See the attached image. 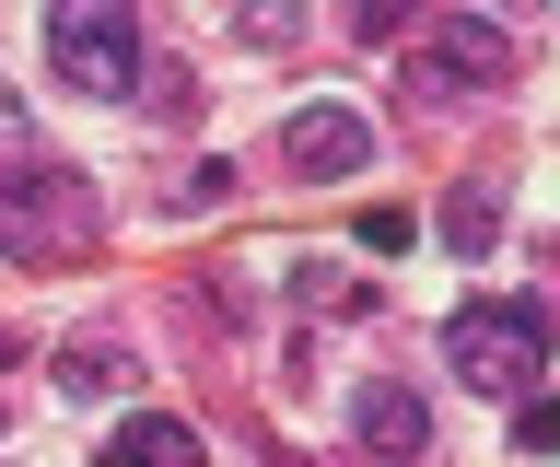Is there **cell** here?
I'll return each mask as SVG.
<instances>
[{"mask_svg": "<svg viewBox=\"0 0 560 467\" xmlns=\"http://www.w3.org/2000/svg\"><path fill=\"white\" fill-rule=\"evenodd\" d=\"M444 362L479 397H537V374H549V304H537V292H479V304H455L444 316Z\"/></svg>", "mask_w": 560, "mask_h": 467, "instance_id": "1", "label": "cell"}, {"mask_svg": "<svg viewBox=\"0 0 560 467\" xmlns=\"http://www.w3.org/2000/svg\"><path fill=\"white\" fill-rule=\"evenodd\" d=\"M105 234V199L94 176H70V164H24V176H0V257L12 269H59Z\"/></svg>", "mask_w": 560, "mask_h": 467, "instance_id": "2", "label": "cell"}, {"mask_svg": "<svg viewBox=\"0 0 560 467\" xmlns=\"http://www.w3.org/2000/svg\"><path fill=\"white\" fill-rule=\"evenodd\" d=\"M47 71L70 94H140V24L117 0H70V12H47Z\"/></svg>", "mask_w": 560, "mask_h": 467, "instance_id": "3", "label": "cell"}, {"mask_svg": "<svg viewBox=\"0 0 560 467\" xmlns=\"http://www.w3.org/2000/svg\"><path fill=\"white\" fill-rule=\"evenodd\" d=\"M479 82H514V36H502L490 12H444V24L409 47V94L420 106H467Z\"/></svg>", "mask_w": 560, "mask_h": 467, "instance_id": "4", "label": "cell"}, {"mask_svg": "<svg viewBox=\"0 0 560 467\" xmlns=\"http://www.w3.org/2000/svg\"><path fill=\"white\" fill-rule=\"evenodd\" d=\"M280 164H292V176H362V164H374V117L362 106H304L280 129Z\"/></svg>", "mask_w": 560, "mask_h": 467, "instance_id": "5", "label": "cell"}, {"mask_svg": "<svg viewBox=\"0 0 560 467\" xmlns=\"http://www.w3.org/2000/svg\"><path fill=\"white\" fill-rule=\"evenodd\" d=\"M350 432H362V456L409 467L420 444H432V409H420V386H397V374H374V386L350 397Z\"/></svg>", "mask_w": 560, "mask_h": 467, "instance_id": "6", "label": "cell"}, {"mask_svg": "<svg viewBox=\"0 0 560 467\" xmlns=\"http://www.w3.org/2000/svg\"><path fill=\"white\" fill-rule=\"evenodd\" d=\"M94 467H210V444L175 409H140V421H117V444H105Z\"/></svg>", "mask_w": 560, "mask_h": 467, "instance_id": "7", "label": "cell"}, {"mask_svg": "<svg viewBox=\"0 0 560 467\" xmlns=\"http://www.w3.org/2000/svg\"><path fill=\"white\" fill-rule=\"evenodd\" d=\"M129 386H140L129 339H70L59 351V397H82V409H94V397H129Z\"/></svg>", "mask_w": 560, "mask_h": 467, "instance_id": "8", "label": "cell"}, {"mask_svg": "<svg viewBox=\"0 0 560 467\" xmlns=\"http://www.w3.org/2000/svg\"><path fill=\"white\" fill-rule=\"evenodd\" d=\"M444 246L455 257H490V246H502V199H490V187H444Z\"/></svg>", "mask_w": 560, "mask_h": 467, "instance_id": "9", "label": "cell"}, {"mask_svg": "<svg viewBox=\"0 0 560 467\" xmlns=\"http://www.w3.org/2000/svg\"><path fill=\"white\" fill-rule=\"evenodd\" d=\"M292 304H304V316H350V304H362V281H339L327 257H292Z\"/></svg>", "mask_w": 560, "mask_h": 467, "instance_id": "10", "label": "cell"}, {"mask_svg": "<svg viewBox=\"0 0 560 467\" xmlns=\"http://www.w3.org/2000/svg\"><path fill=\"white\" fill-rule=\"evenodd\" d=\"M222 199H234V164L210 152V164H187V187L164 199V222H187V211H222Z\"/></svg>", "mask_w": 560, "mask_h": 467, "instance_id": "11", "label": "cell"}, {"mask_svg": "<svg viewBox=\"0 0 560 467\" xmlns=\"http://www.w3.org/2000/svg\"><path fill=\"white\" fill-rule=\"evenodd\" d=\"M24 164H35V117L0 94V176H24Z\"/></svg>", "mask_w": 560, "mask_h": 467, "instance_id": "12", "label": "cell"}, {"mask_svg": "<svg viewBox=\"0 0 560 467\" xmlns=\"http://www.w3.org/2000/svg\"><path fill=\"white\" fill-rule=\"evenodd\" d=\"M549 444H560V409H549V397H525V409H514V456H549Z\"/></svg>", "mask_w": 560, "mask_h": 467, "instance_id": "13", "label": "cell"}, {"mask_svg": "<svg viewBox=\"0 0 560 467\" xmlns=\"http://www.w3.org/2000/svg\"><path fill=\"white\" fill-rule=\"evenodd\" d=\"M140 94H152V106H164V117H199V82H187V71H152V82H140Z\"/></svg>", "mask_w": 560, "mask_h": 467, "instance_id": "14", "label": "cell"}]
</instances>
